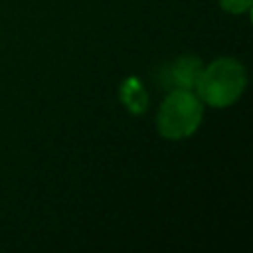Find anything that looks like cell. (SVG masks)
Returning a JSON list of instances; mask_svg holds the SVG:
<instances>
[{"label": "cell", "mask_w": 253, "mask_h": 253, "mask_svg": "<svg viewBox=\"0 0 253 253\" xmlns=\"http://www.w3.org/2000/svg\"><path fill=\"white\" fill-rule=\"evenodd\" d=\"M245 85V67L233 57H219L202 69L194 93L210 107H229L241 97Z\"/></svg>", "instance_id": "obj_1"}, {"label": "cell", "mask_w": 253, "mask_h": 253, "mask_svg": "<svg viewBox=\"0 0 253 253\" xmlns=\"http://www.w3.org/2000/svg\"><path fill=\"white\" fill-rule=\"evenodd\" d=\"M204 117V103L194 91L172 89L156 115V128L168 140H180L196 132Z\"/></svg>", "instance_id": "obj_2"}, {"label": "cell", "mask_w": 253, "mask_h": 253, "mask_svg": "<svg viewBox=\"0 0 253 253\" xmlns=\"http://www.w3.org/2000/svg\"><path fill=\"white\" fill-rule=\"evenodd\" d=\"M204 69V63L198 55L186 53L176 57L164 71L166 75V85L170 89H184V91H194L198 77Z\"/></svg>", "instance_id": "obj_3"}, {"label": "cell", "mask_w": 253, "mask_h": 253, "mask_svg": "<svg viewBox=\"0 0 253 253\" xmlns=\"http://www.w3.org/2000/svg\"><path fill=\"white\" fill-rule=\"evenodd\" d=\"M121 99L123 103L132 111V113H142L148 105V97L144 87L136 81V77H128L125 79V83L121 85Z\"/></svg>", "instance_id": "obj_4"}, {"label": "cell", "mask_w": 253, "mask_h": 253, "mask_svg": "<svg viewBox=\"0 0 253 253\" xmlns=\"http://www.w3.org/2000/svg\"><path fill=\"white\" fill-rule=\"evenodd\" d=\"M219 6L229 14H243L251 8L253 0H217Z\"/></svg>", "instance_id": "obj_5"}]
</instances>
